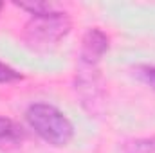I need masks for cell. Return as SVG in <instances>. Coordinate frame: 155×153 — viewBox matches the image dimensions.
<instances>
[{
	"instance_id": "3",
	"label": "cell",
	"mask_w": 155,
	"mask_h": 153,
	"mask_svg": "<svg viewBox=\"0 0 155 153\" xmlns=\"http://www.w3.org/2000/svg\"><path fill=\"white\" fill-rule=\"evenodd\" d=\"M110 47V38L97 27L88 29L81 40L79 50V72H97L101 58Z\"/></svg>"
},
{
	"instance_id": "8",
	"label": "cell",
	"mask_w": 155,
	"mask_h": 153,
	"mask_svg": "<svg viewBox=\"0 0 155 153\" xmlns=\"http://www.w3.org/2000/svg\"><path fill=\"white\" fill-rule=\"evenodd\" d=\"M20 79H22L20 72H16L7 63L0 61V83H13V81H20Z\"/></svg>"
},
{
	"instance_id": "1",
	"label": "cell",
	"mask_w": 155,
	"mask_h": 153,
	"mask_svg": "<svg viewBox=\"0 0 155 153\" xmlns=\"http://www.w3.org/2000/svg\"><path fill=\"white\" fill-rule=\"evenodd\" d=\"M27 124L35 133L52 146H65L74 137V126L69 117L49 103H35L25 112Z\"/></svg>"
},
{
	"instance_id": "4",
	"label": "cell",
	"mask_w": 155,
	"mask_h": 153,
	"mask_svg": "<svg viewBox=\"0 0 155 153\" xmlns=\"http://www.w3.org/2000/svg\"><path fill=\"white\" fill-rule=\"evenodd\" d=\"M24 137H25L24 128L18 122H15L9 117L0 115V148L16 146L24 141Z\"/></svg>"
},
{
	"instance_id": "9",
	"label": "cell",
	"mask_w": 155,
	"mask_h": 153,
	"mask_svg": "<svg viewBox=\"0 0 155 153\" xmlns=\"http://www.w3.org/2000/svg\"><path fill=\"white\" fill-rule=\"evenodd\" d=\"M2 7H4V4H2V2H0V11H2Z\"/></svg>"
},
{
	"instance_id": "2",
	"label": "cell",
	"mask_w": 155,
	"mask_h": 153,
	"mask_svg": "<svg viewBox=\"0 0 155 153\" xmlns=\"http://www.w3.org/2000/svg\"><path fill=\"white\" fill-rule=\"evenodd\" d=\"M71 18L63 11H51L45 15H36L31 16V20L24 27L22 40L25 41L27 47L36 49V50H45L58 41L65 38L71 33Z\"/></svg>"
},
{
	"instance_id": "5",
	"label": "cell",
	"mask_w": 155,
	"mask_h": 153,
	"mask_svg": "<svg viewBox=\"0 0 155 153\" xmlns=\"http://www.w3.org/2000/svg\"><path fill=\"white\" fill-rule=\"evenodd\" d=\"M124 153H155V137L135 139L124 146Z\"/></svg>"
},
{
	"instance_id": "7",
	"label": "cell",
	"mask_w": 155,
	"mask_h": 153,
	"mask_svg": "<svg viewBox=\"0 0 155 153\" xmlns=\"http://www.w3.org/2000/svg\"><path fill=\"white\" fill-rule=\"evenodd\" d=\"M135 76L155 90V65H139L135 69Z\"/></svg>"
},
{
	"instance_id": "6",
	"label": "cell",
	"mask_w": 155,
	"mask_h": 153,
	"mask_svg": "<svg viewBox=\"0 0 155 153\" xmlns=\"http://www.w3.org/2000/svg\"><path fill=\"white\" fill-rule=\"evenodd\" d=\"M16 7H20V9L31 13L33 16H36V15H45V13H51V11L56 9L52 4H47V2H35V4H24V2H22V4H16Z\"/></svg>"
}]
</instances>
